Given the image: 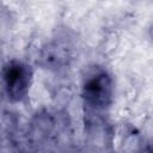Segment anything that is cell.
<instances>
[{"instance_id": "2", "label": "cell", "mask_w": 153, "mask_h": 153, "mask_svg": "<svg viewBox=\"0 0 153 153\" xmlns=\"http://www.w3.org/2000/svg\"><path fill=\"white\" fill-rule=\"evenodd\" d=\"M31 67L20 60H10L2 69V80L6 96L10 102L25 100L32 82Z\"/></svg>"}, {"instance_id": "1", "label": "cell", "mask_w": 153, "mask_h": 153, "mask_svg": "<svg viewBox=\"0 0 153 153\" xmlns=\"http://www.w3.org/2000/svg\"><path fill=\"white\" fill-rule=\"evenodd\" d=\"M114 90L112 75L105 68L96 66L84 76L81 96L88 106L103 110L112 103Z\"/></svg>"}, {"instance_id": "3", "label": "cell", "mask_w": 153, "mask_h": 153, "mask_svg": "<svg viewBox=\"0 0 153 153\" xmlns=\"http://www.w3.org/2000/svg\"><path fill=\"white\" fill-rule=\"evenodd\" d=\"M137 153H153V141H149V142L143 143L140 147V149H139Z\"/></svg>"}, {"instance_id": "4", "label": "cell", "mask_w": 153, "mask_h": 153, "mask_svg": "<svg viewBox=\"0 0 153 153\" xmlns=\"http://www.w3.org/2000/svg\"><path fill=\"white\" fill-rule=\"evenodd\" d=\"M148 31H149V36H151V38L153 39V20H152V23H151V26H149Z\"/></svg>"}]
</instances>
